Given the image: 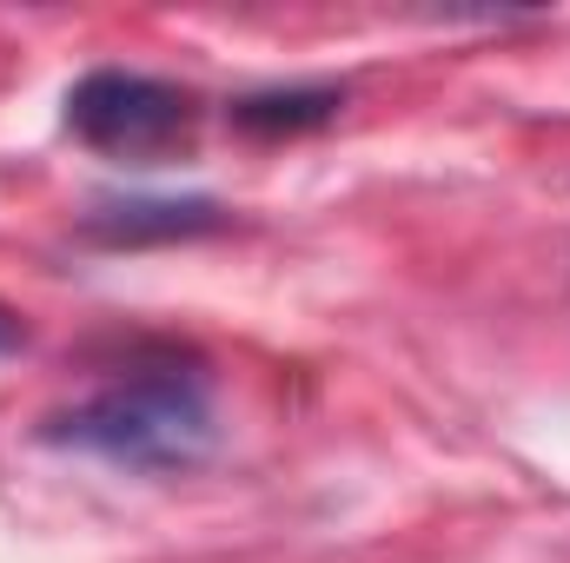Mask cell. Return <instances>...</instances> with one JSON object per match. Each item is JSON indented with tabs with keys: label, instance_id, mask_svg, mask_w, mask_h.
I'll use <instances>...</instances> for the list:
<instances>
[{
	"label": "cell",
	"instance_id": "3",
	"mask_svg": "<svg viewBox=\"0 0 570 563\" xmlns=\"http://www.w3.org/2000/svg\"><path fill=\"white\" fill-rule=\"evenodd\" d=\"M226 213L213 199H114V206H94L80 219L87 239L100 246H153V239H199V233H219Z\"/></svg>",
	"mask_w": 570,
	"mask_h": 563
},
{
	"label": "cell",
	"instance_id": "1",
	"mask_svg": "<svg viewBox=\"0 0 570 563\" xmlns=\"http://www.w3.org/2000/svg\"><path fill=\"white\" fill-rule=\"evenodd\" d=\"M53 444H73L87 457H107L120 471H193L219 444V412L206 372L179 358H146L134 372L107 378L80 405L47 418Z\"/></svg>",
	"mask_w": 570,
	"mask_h": 563
},
{
	"label": "cell",
	"instance_id": "2",
	"mask_svg": "<svg viewBox=\"0 0 570 563\" xmlns=\"http://www.w3.org/2000/svg\"><path fill=\"white\" fill-rule=\"evenodd\" d=\"M193 127H199L193 93H179L173 80H153V73L100 67L67 93V134L107 159L159 166L193 146Z\"/></svg>",
	"mask_w": 570,
	"mask_h": 563
},
{
	"label": "cell",
	"instance_id": "4",
	"mask_svg": "<svg viewBox=\"0 0 570 563\" xmlns=\"http://www.w3.org/2000/svg\"><path fill=\"white\" fill-rule=\"evenodd\" d=\"M338 107H345L338 87H292V93H253V100H239L233 120L246 134H305V127H325Z\"/></svg>",
	"mask_w": 570,
	"mask_h": 563
},
{
	"label": "cell",
	"instance_id": "5",
	"mask_svg": "<svg viewBox=\"0 0 570 563\" xmlns=\"http://www.w3.org/2000/svg\"><path fill=\"white\" fill-rule=\"evenodd\" d=\"M20 345H27V325H20V312H7V305H0V358H7V352H20Z\"/></svg>",
	"mask_w": 570,
	"mask_h": 563
}]
</instances>
